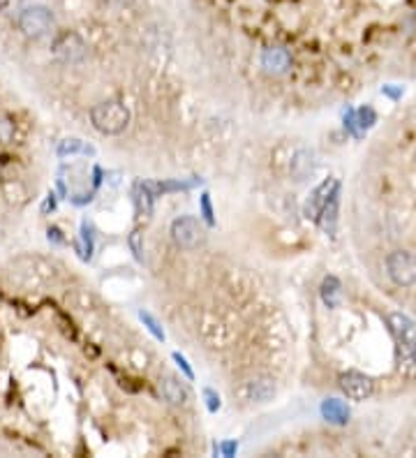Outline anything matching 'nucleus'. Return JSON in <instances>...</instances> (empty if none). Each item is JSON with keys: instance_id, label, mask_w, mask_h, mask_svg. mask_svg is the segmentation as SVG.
<instances>
[{"instance_id": "obj_16", "label": "nucleus", "mask_w": 416, "mask_h": 458, "mask_svg": "<svg viewBox=\"0 0 416 458\" xmlns=\"http://www.w3.org/2000/svg\"><path fill=\"white\" fill-rule=\"evenodd\" d=\"M322 298H324V303L329 305V308L338 305V301H340V280L338 278H333V275L326 278L324 285H322Z\"/></svg>"}, {"instance_id": "obj_12", "label": "nucleus", "mask_w": 416, "mask_h": 458, "mask_svg": "<svg viewBox=\"0 0 416 458\" xmlns=\"http://www.w3.org/2000/svg\"><path fill=\"white\" fill-rule=\"evenodd\" d=\"M398 371L405 378H416V340L398 343Z\"/></svg>"}, {"instance_id": "obj_15", "label": "nucleus", "mask_w": 416, "mask_h": 458, "mask_svg": "<svg viewBox=\"0 0 416 458\" xmlns=\"http://www.w3.org/2000/svg\"><path fill=\"white\" fill-rule=\"evenodd\" d=\"M135 204H137L139 215H144V218L153 213V194H150V187L146 183L135 185Z\"/></svg>"}, {"instance_id": "obj_2", "label": "nucleus", "mask_w": 416, "mask_h": 458, "mask_svg": "<svg viewBox=\"0 0 416 458\" xmlns=\"http://www.w3.org/2000/svg\"><path fill=\"white\" fill-rule=\"evenodd\" d=\"M90 121L102 135H121L130 125V109L121 100H107L90 109Z\"/></svg>"}, {"instance_id": "obj_13", "label": "nucleus", "mask_w": 416, "mask_h": 458, "mask_svg": "<svg viewBox=\"0 0 416 458\" xmlns=\"http://www.w3.org/2000/svg\"><path fill=\"white\" fill-rule=\"evenodd\" d=\"M248 398L254 400V402H266L275 396V384L270 382L268 378H259V380H252L245 389Z\"/></svg>"}, {"instance_id": "obj_4", "label": "nucleus", "mask_w": 416, "mask_h": 458, "mask_svg": "<svg viewBox=\"0 0 416 458\" xmlns=\"http://www.w3.org/2000/svg\"><path fill=\"white\" fill-rule=\"evenodd\" d=\"M386 269L388 275L395 285H414L416 282V257L412 253H405V250H395V253L388 255L386 260Z\"/></svg>"}, {"instance_id": "obj_9", "label": "nucleus", "mask_w": 416, "mask_h": 458, "mask_svg": "<svg viewBox=\"0 0 416 458\" xmlns=\"http://www.w3.org/2000/svg\"><path fill=\"white\" fill-rule=\"evenodd\" d=\"M261 65L268 74H284L291 65V58H289L287 49L270 46L261 53Z\"/></svg>"}, {"instance_id": "obj_22", "label": "nucleus", "mask_w": 416, "mask_h": 458, "mask_svg": "<svg viewBox=\"0 0 416 458\" xmlns=\"http://www.w3.org/2000/svg\"><path fill=\"white\" fill-rule=\"evenodd\" d=\"M204 398H206L208 409H211V412H218V409H220V396L215 393L213 389H206V391H204Z\"/></svg>"}, {"instance_id": "obj_20", "label": "nucleus", "mask_w": 416, "mask_h": 458, "mask_svg": "<svg viewBox=\"0 0 416 458\" xmlns=\"http://www.w3.org/2000/svg\"><path fill=\"white\" fill-rule=\"evenodd\" d=\"M128 246H130V250L135 253V257L139 262L144 260V241H141V232H132L130 234V239H128Z\"/></svg>"}, {"instance_id": "obj_19", "label": "nucleus", "mask_w": 416, "mask_h": 458, "mask_svg": "<svg viewBox=\"0 0 416 458\" xmlns=\"http://www.w3.org/2000/svg\"><path fill=\"white\" fill-rule=\"evenodd\" d=\"M139 317H141V322L148 326V331L155 336L157 340H164V331H162V326H159V322L155 317L150 315V312H139Z\"/></svg>"}, {"instance_id": "obj_3", "label": "nucleus", "mask_w": 416, "mask_h": 458, "mask_svg": "<svg viewBox=\"0 0 416 458\" xmlns=\"http://www.w3.org/2000/svg\"><path fill=\"white\" fill-rule=\"evenodd\" d=\"M51 56L62 65H81L88 58V44L81 40L79 33L62 31L53 35L51 40Z\"/></svg>"}, {"instance_id": "obj_23", "label": "nucleus", "mask_w": 416, "mask_h": 458, "mask_svg": "<svg viewBox=\"0 0 416 458\" xmlns=\"http://www.w3.org/2000/svg\"><path fill=\"white\" fill-rule=\"evenodd\" d=\"M201 213H204V218L208 225H213V206H211V199H208V194H201Z\"/></svg>"}, {"instance_id": "obj_11", "label": "nucleus", "mask_w": 416, "mask_h": 458, "mask_svg": "<svg viewBox=\"0 0 416 458\" xmlns=\"http://www.w3.org/2000/svg\"><path fill=\"white\" fill-rule=\"evenodd\" d=\"M388 326H391L393 336L398 338V343H412V340H416V324L409 317L400 315V312L388 315Z\"/></svg>"}, {"instance_id": "obj_1", "label": "nucleus", "mask_w": 416, "mask_h": 458, "mask_svg": "<svg viewBox=\"0 0 416 458\" xmlns=\"http://www.w3.org/2000/svg\"><path fill=\"white\" fill-rule=\"evenodd\" d=\"M14 24L26 40H42L51 35L55 28V17L46 5H24L14 17Z\"/></svg>"}, {"instance_id": "obj_17", "label": "nucleus", "mask_w": 416, "mask_h": 458, "mask_svg": "<svg viewBox=\"0 0 416 458\" xmlns=\"http://www.w3.org/2000/svg\"><path fill=\"white\" fill-rule=\"evenodd\" d=\"M93 153V149H86L79 139H62L60 146H58V153L60 155H74V153Z\"/></svg>"}, {"instance_id": "obj_21", "label": "nucleus", "mask_w": 416, "mask_h": 458, "mask_svg": "<svg viewBox=\"0 0 416 458\" xmlns=\"http://www.w3.org/2000/svg\"><path fill=\"white\" fill-rule=\"evenodd\" d=\"M356 121H358L361 128H370V125L374 123V111H372L370 107L361 109V111H358V118H356Z\"/></svg>"}, {"instance_id": "obj_10", "label": "nucleus", "mask_w": 416, "mask_h": 458, "mask_svg": "<svg viewBox=\"0 0 416 458\" xmlns=\"http://www.w3.org/2000/svg\"><path fill=\"white\" fill-rule=\"evenodd\" d=\"M317 167H319V162H317L315 153L312 151H298L294 155V160H291V176H294L296 180H305V178L315 176Z\"/></svg>"}, {"instance_id": "obj_25", "label": "nucleus", "mask_w": 416, "mask_h": 458, "mask_svg": "<svg viewBox=\"0 0 416 458\" xmlns=\"http://www.w3.org/2000/svg\"><path fill=\"white\" fill-rule=\"evenodd\" d=\"M173 359H176V364H178V368H180V371H183V373L187 375V378H192V375H194V373H192V368H190V366H187V361H185V357H180V354H173Z\"/></svg>"}, {"instance_id": "obj_14", "label": "nucleus", "mask_w": 416, "mask_h": 458, "mask_svg": "<svg viewBox=\"0 0 416 458\" xmlns=\"http://www.w3.org/2000/svg\"><path fill=\"white\" fill-rule=\"evenodd\" d=\"M322 414H324V419H329L333 423H347V421H349V409H347L345 402L338 400V398L324 400Z\"/></svg>"}, {"instance_id": "obj_18", "label": "nucleus", "mask_w": 416, "mask_h": 458, "mask_svg": "<svg viewBox=\"0 0 416 458\" xmlns=\"http://www.w3.org/2000/svg\"><path fill=\"white\" fill-rule=\"evenodd\" d=\"M24 5H26V0H0V17H3V19H14Z\"/></svg>"}, {"instance_id": "obj_26", "label": "nucleus", "mask_w": 416, "mask_h": 458, "mask_svg": "<svg viewBox=\"0 0 416 458\" xmlns=\"http://www.w3.org/2000/svg\"><path fill=\"white\" fill-rule=\"evenodd\" d=\"M218 451H222L225 456H234L236 454V442H225Z\"/></svg>"}, {"instance_id": "obj_6", "label": "nucleus", "mask_w": 416, "mask_h": 458, "mask_svg": "<svg viewBox=\"0 0 416 458\" xmlns=\"http://www.w3.org/2000/svg\"><path fill=\"white\" fill-rule=\"evenodd\" d=\"M340 389L347 393V398L352 400H365L372 396V380L365 378L356 371H349L340 378Z\"/></svg>"}, {"instance_id": "obj_24", "label": "nucleus", "mask_w": 416, "mask_h": 458, "mask_svg": "<svg viewBox=\"0 0 416 458\" xmlns=\"http://www.w3.org/2000/svg\"><path fill=\"white\" fill-rule=\"evenodd\" d=\"M102 3L111 7V10H125V7H130L135 0H102Z\"/></svg>"}, {"instance_id": "obj_5", "label": "nucleus", "mask_w": 416, "mask_h": 458, "mask_svg": "<svg viewBox=\"0 0 416 458\" xmlns=\"http://www.w3.org/2000/svg\"><path fill=\"white\" fill-rule=\"evenodd\" d=\"M171 239L176 241V246L185 248V250H192V248H197L201 241H204V227H201L199 220L192 218V215H183V218L173 220Z\"/></svg>"}, {"instance_id": "obj_7", "label": "nucleus", "mask_w": 416, "mask_h": 458, "mask_svg": "<svg viewBox=\"0 0 416 458\" xmlns=\"http://www.w3.org/2000/svg\"><path fill=\"white\" fill-rule=\"evenodd\" d=\"M336 190H340L338 180H333V178H331V180H324V183L310 194L308 204H305V213H308V218H319L322 208L329 204V199L333 197V192H336Z\"/></svg>"}, {"instance_id": "obj_8", "label": "nucleus", "mask_w": 416, "mask_h": 458, "mask_svg": "<svg viewBox=\"0 0 416 458\" xmlns=\"http://www.w3.org/2000/svg\"><path fill=\"white\" fill-rule=\"evenodd\" d=\"M157 391L166 402H169V405H185L187 398H190L187 387L176 378H162L157 382Z\"/></svg>"}]
</instances>
